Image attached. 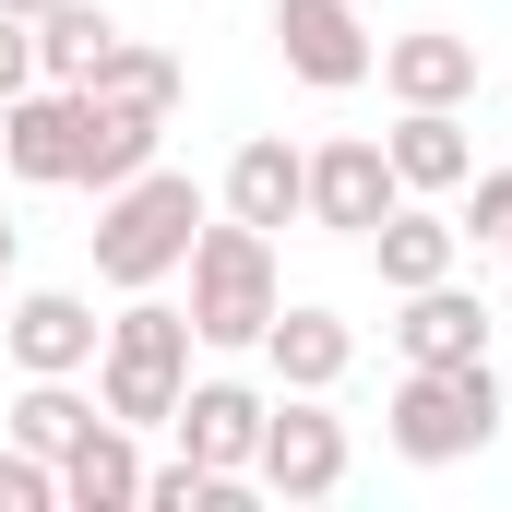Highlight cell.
Segmentation results:
<instances>
[{
    "label": "cell",
    "instance_id": "6da1fadb",
    "mask_svg": "<svg viewBox=\"0 0 512 512\" xmlns=\"http://www.w3.org/2000/svg\"><path fill=\"white\" fill-rule=\"evenodd\" d=\"M191 310H167L155 286H131V310L108 322V346H96V405L120 417V429H167L179 417V393H191Z\"/></svg>",
    "mask_w": 512,
    "mask_h": 512
},
{
    "label": "cell",
    "instance_id": "8fae6325",
    "mask_svg": "<svg viewBox=\"0 0 512 512\" xmlns=\"http://www.w3.org/2000/svg\"><path fill=\"white\" fill-rule=\"evenodd\" d=\"M227 215L262 227V239H274V227H310V155H298L286 131H251V143L227 155Z\"/></svg>",
    "mask_w": 512,
    "mask_h": 512
},
{
    "label": "cell",
    "instance_id": "e0dca14e",
    "mask_svg": "<svg viewBox=\"0 0 512 512\" xmlns=\"http://www.w3.org/2000/svg\"><path fill=\"white\" fill-rule=\"evenodd\" d=\"M155 143H167V108H131V96H96V84H84V167H72V191H120V179H143Z\"/></svg>",
    "mask_w": 512,
    "mask_h": 512
},
{
    "label": "cell",
    "instance_id": "83f0119b",
    "mask_svg": "<svg viewBox=\"0 0 512 512\" xmlns=\"http://www.w3.org/2000/svg\"><path fill=\"white\" fill-rule=\"evenodd\" d=\"M501 405H512V370H501Z\"/></svg>",
    "mask_w": 512,
    "mask_h": 512
},
{
    "label": "cell",
    "instance_id": "52a82bcc",
    "mask_svg": "<svg viewBox=\"0 0 512 512\" xmlns=\"http://www.w3.org/2000/svg\"><path fill=\"white\" fill-rule=\"evenodd\" d=\"M0 167L24 191H72V167H84V84H24L0 108Z\"/></svg>",
    "mask_w": 512,
    "mask_h": 512
},
{
    "label": "cell",
    "instance_id": "7a4b0ae2",
    "mask_svg": "<svg viewBox=\"0 0 512 512\" xmlns=\"http://www.w3.org/2000/svg\"><path fill=\"white\" fill-rule=\"evenodd\" d=\"M191 239H203V191L179 179V167H143V179H120V191H96V274L108 286H167L179 262H191Z\"/></svg>",
    "mask_w": 512,
    "mask_h": 512
},
{
    "label": "cell",
    "instance_id": "ffe728a7",
    "mask_svg": "<svg viewBox=\"0 0 512 512\" xmlns=\"http://www.w3.org/2000/svg\"><path fill=\"white\" fill-rule=\"evenodd\" d=\"M84 429H96V405H84V393H72V382H36V370H24V393H12V441H24V453H48V465H60Z\"/></svg>",
    "mask_w": 512,
    "mask_h": 512
},
{
    "label": "cell",
    "instance_id": "8992f818",
    "mask_svg": "<svg viewBox=\"0 0 512 512\" xmlns=\"http://www.w3.org/2000/svg\"><path fill=\"white\" fill-rule=\"evenodd\" d=\"M274 48L310 96H346V84L382 72V36L358 24V0H274Z\"/></svg>",
    "mask_w": 512,
    "mask_h": 512
},
{
    "label": "cell",
    "instance_id": "5bb4252c",
    "mask_svg": "<svg viewBox=\"0 0 512 512\" xmlns=\"http://www.w3.org/2000/svg\"><path fill=\"white\" fill-rule=\"evenodd\" d=\"M382 84H393V108H465L477 96V36H453V24L382 36Z\"/></svg>",
    "mask_w": 512,
    "mask_h": 512
},
{
    "label": "cell",
    "instance_id": "cb8c5ba5",
    "mask_svg": "<svg viewBox=\"0 0 512 512\" xmlns=\"http://www.w3.org/2000/svg\"><path fill=\"white\" fill-rule=\"evenodd\" d=\"M465 239H489V251H512V167H489V179H465V215H453Z\"/></svg>",
    "mask_w": 512,
    "mask_h": 512
},
{
    "label": "cell",
    "instance_id": "44dd1931",
    "mask_svg": "<svg viewBox=\"0 0 512 512\" xmlns=\"http://www.w3.org/2000/svg\"><path fill=\"white\" fill-rule=\"evenodd\" d=\"M179 84H191V72H179L167 48H143V36H120V48L96 60V96H131V108H179Z\"/></svg>",
    "mask_w": 512,
    "mask_h": 512
},
{
    "label": "cell",
    "instance_id": "5b68a950",
    "mask_svg": "<svg viewBox=\"0 0 512 512\" xmlns=\"http://www.w3.org/2000/svg\"><path fill=\"white\" fill-rule=\"evenodd\" d=\"M346 417L322 405V393H274L262 405V453H251V489L262 501H334L346 489Z\"/></svg>",
    "mask_w": 512,
    "mask_h": 512
},
{
    "label": "cell",
    "instance_id": "ac0fdd59",
    "mask_svg": "<svg viewBox=\"0 0 512 512\" xmlns=\"http://www.w3.org/2000/svg\"><path fill=\"white\" fill-rule=\"evenodd\" d=\"M358 251L382 262V286L405 298V286H441V274L465 262V227H453L441 203H417V191H405V203H393V215L370 227V239H358Z\"/></svg>",
    "mask_w": 512,
    "mask_h": 512
},
{
    "label": "cell",
    "instance_id": "7402d4cb",
    "mask_svg": "<svg viewBox=\"0 0 512 512\" xmlns=\"http://www.w3.org/2000/svg\"><path fill=\"white\" fill-rule=\"evenodd\" d=\"M239 489H251V477H215V465H191V453L143 465V512H227Z\"/></svg>",
    "mask_w": 512,
    "mask_h": 512
},
{
    "label": "cell",
    "instance_id": "d4e9b609",
    "mask_svg": "<svg viewBox=\"0 0 512 512\" xmlns=\"http://www.w3.org/2000/svg\"><path fill=\"white\" fill-rule=\"evenodd\" d=\"M24 84H36V24H24V12H0V108H12Z\"/></svg>",
    "mask_w": 512,
    "mask_h": 512
},
{
    "label": "cell",
    "instance_id": "2e32d148",
    "mask_svg": "<svg viewBox=\"0 0 512 512\" xmlns=\"http://www.w3.org/2000/svg\"><path fill=\"white\" fill-rule=\"evenodd\" d=\"M393 346H405V370H465V358H489V310H477L453 274H441V286H405Z\"/></svg>",
    "mask_w": 512,
    "mask_h": 512
},
{
    "label": "cell",
    "instance_id": "9a60e30c",
    "mask_svg": "<svg viewBox=\"0 0 512 512\" xmlns=\"http://www.w3.org/2000/svg\"><path fill=\"white\" fill-rule=\"evenodd\" d=\"M393 179L417 191V203H453L465 179H477V143H465V108H405V120L382 131Z\"/></svg>",
    "mask_w": 512,
    "mask_h": 512
},
{
    "label": "cell",
    "instance_id": "277c9868",
    "mask_svg": "<svg viewBox=\"0 0 512 512\" xmlns=\"http://www.w3.org/2000/svg\"><path fill=\"white\" fill-rule=\"evenodd\" d=\"M179 274H191V334H203V346H262V322L286 310L274 239H262V227H239V215H227V227H203Z\"/></svg>",
    "mask_w": 512,
    "mask_h": 512
},
{
    "label": "cell",
    "instance_id": "4fadbf2b",
    "mask_svg": "<svg viewBox=\"0 0 512 512\" xmlns=\"http://www.w3.org/2000/svg\"><path fill=\"white\" fill-rule=\"evenodd\" d=\"M60 512H143V429L96 405V429L60 453Z\"/></svg>",
    "mask_w": 512,
    "mask_h": 512
},
{
    "label": "cell",
    "instance_id": "7c38bea8",
    "mask_svg": "<svg viewBox=\"0 0 512 512\" xmlns=\"http://www.w3.org/2000/svg\"><path fill=\"white\" fill-rule=\"evenodd\" d=\"M262 405H274V393H251V382H191L167 429H179V453H191V465L251 477V453H262Z\"/></svg>",
    "mask_w": 512,
    "mask_h": 512
},
{
    "label": "cell",
    "instance_id": "3957f363",
    "mask_svg": "<svg viewBox=\"0 0 512 512\" xmlns=\"http://www.w3.org/2000/svg\"><path fill=\"white\" fill-rule=\"evenodd\" d=\"M501 370L489 358H465V370H405L382 405V441L405 453V465H477L489 441H501Z\"/></svg>",
    "mask_w": 512,
    "mask_h": 512
},
{
    "label": "cell",
    "instance_id": "30bf717a",
    "mask_svg": "<svg viewBox=\"0 0 512 512\" xmlns=\"http://www.w3.org/2000/svg\"><path fill=\"white\" fill-rule=\"evenodd\" d=\"M262 370H274V393H334L358 370V334H346L322 298H286V310L262 322Z\"/></svg>",
    "mask_w": 512,
    "mask_h": 512
},
{
    "label": "cell",
    "instance_id": "ba28073f",
    "mask_svg": "<svg viewBox=\"0 0 512 512\" xmlns=\"http://www.w3.org/2000/svg\"><path fill=\"white\" fill-rule=\"evenodd\" d=\"M0 346H12V370H36V382H84L96 346H108V322H96L72 286H24V298L0 310Z\"/></svg>",
    "mask_w": 512,
    "mask_h": 512
},
{
    "label": "cell",
    "instance_id": "d6986e66",
    "mask_svg": "<svg viewBox=\"0 0 512 512\" xmlns=\"http://www.w3.org/2000/svg\"><path fill=\"white\" fill-rule=\"evenodd\" d=\"M120 48V24L96 0H48L36 12V84H96V60Z\"/></svg>",
    "mask_w": 512,
    "mask_h": 512
},
{
    "label": "cell",
    "instance_id": "484cf974",
    "mask_svg": "<svg viewBox=\"0 0 512 512\" xmlns=\"http://www.w3.org/2000/svg\"><path fill=\"white\" fill-rule=\"evenodd\" d=\"M12 251H24V227H12V215H0V274H12Z\"/></svg>",
    "mask_w": 512,
    "mask_h": 512
},
{
    "label": "cell",
    "instance_id": "603a6c76",
    "mask_svg": "<svg viewBox=\"0 0 512 512\" xmlns=\"http://www.w3.org/2000/svg\"><path fill=\"white\" fill-rule=\"evenodd\" d=\"M0 512H60V465L24 453V441H0Z\"/></svg>",
    "mask_w": 512,
    "mask_h": 512
},
{
    "label": "cell",
    "instance_id": "4316f807",
    "mask_svg": "<svg viewBox=\"0 0 512 512\" xmlns=\"http://www.w3.org/2000/svg\"><path fill=\"white\" fill-rule=\"evenodd\" d=\"M0 12H24V24H36V12H48V0H0Z\"/></svg>",
    "mask_w": 512,
    "mask_h": 512
},
{
    "label": "cell",
    "instance_id": "9c48e42d",
    "mask_svg": "<svg viewBox=\"0 0 512 512\" xmlns=\"http://www.w3.org/2000/svg\"><path fill=\"white\" fill-rule=\"evenodd\" d=\"M393 203H405V179H393L382 131H346V143H322V155H310V227H334V239H370Z\"/></svg>",
    "mask_w": 512,
    "mask_h": 512
}]
</instances>
